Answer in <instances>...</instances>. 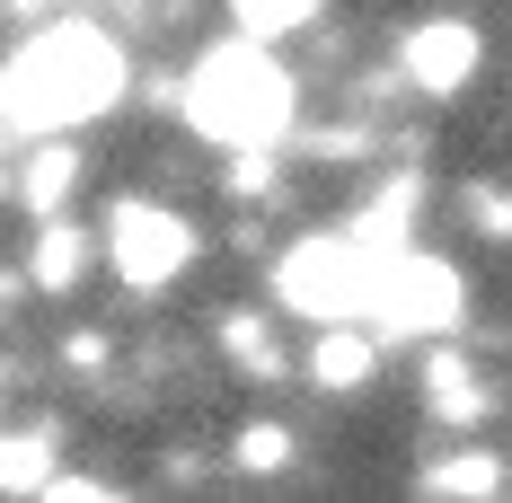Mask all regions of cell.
Returning <instances> with one entry per match:
<instances>
[{
	"instance_id": "14",
	"label": "cell",
	"mask_w": 512,
	"mask_h": 503,
	"mask_svg": "<svg viewBox=\"0 0 512 503\" xmlns=\"http://www.w3.org/2000/svg\"><path fill=\"white\" fill-rule=\"evenodd\" d=\"M239 459H248V468H283V459H292V433H283V424H248V433H239Z\"/></svg>"
},
{
	"instance_id": "2",
	"label": "cell",
	"mask_w": 512,
	"mask_h": 503,
	"mask_svg": "<svg viewBox=\"0 0 512 503\" xmlns=\"http://www.w3.org/2000/svg\"><path fill=\"white\" fill-rule=\"evenodd\" d=\"M186 115H195V133L221 142V151H256V142H274L292 124V71L265 53V36H230V45H212L195 62Z\"/></svg>"
},
{
	"instance_id": "3",
	"label": "cell",
	"mask_w": 512,
	"mask_h": 503,
	"mask_svg": "<svg viewBox=\"0 0 512 503\" xmlns=\"http://www.w3.org/2000/svg\"><path fill=\"white\" fill-rule=\"evenodd\" d=\"M398 248V239H380V230H327V239H301V248L283 256V301L309 309L318 327L327 318H362L371 301V283H380V256Z\"/></svg>"
},
{
	"instance_id": "13",
	"label": "cell",
	"mask_w": 512,
	"mask_h": 503,
	"mask_svg": "<svg viewBox=\"0 0 512 503\" xmlns=\"http://www.w3.org/2000/svg\"><path fill=\"white\" fill-rule=\"evenodd\" d=\"M221 336H230V353H239V362H248V371H265V380H274V336H265V327H256V318H230V327H221Z\"/></svg>"
},
{
	"instance_id": "8",
	"label": "cell",
	"mask_w": 512,
	"mask_h": 503,
	"mask_svg": "<svg viewBox=\"0 0 512 503\" xmlns=\"http://www.w3.org/2000/svg\"><path fill=\"white\" fill-rule=\"evenodd\" d=\"M424 406H433L442 424H477V415H486V380L468 371L460 353H433V371H424Z\"/></svg>"
},
{
	"instance_id": "9",
	"label": "cell",
	"mask_w": 512,
	"mask_h": 503,
	"mask_svg": "<svg viewBox=\"0 0 512 503\" xmlns=\"http://www.w3.org/2000/svg\"><path fill=\"white\" fill-rule=\"evenodd\" d=\"M27 265H36V283H45V292H71V283H80V265H89V239H80L71 221H53Z\"/></svg>"
},
{
	"instance_id": "10",
	"label": "cell",
	"mask_w": 512,
	"mask_h": 503,
	"mask_svg": "<svg viewBox=\"0 0 512 503\" xmlns=\"http://www.w3.org/2000/svg\"><path fill=\"white\" fill-rule=\"evenodd\" d=\"M230 18H239V36H292V27H309L318 18V0H230Z\"/></svg>"
},
{
	"instance_id": "5",
	"label": "cell",
	"mask_w": 512,
	"mask_h": 503,
	"mask_svg": "<svg viewBox=\"0 0 512 503\" xmlns=\"http://www.w3.org/2000/svg\"><path fill=\"white\" fill-rule=\"evenodd\" d=\"M106 256H115V274H124L133 292H159V283H177V274L195 265V230H186L168 203H115Z\"/></svg>"
},
{
	"instance_id": "4",
	"label": "cell",
	"mask_w": 512,
	"mask_h": 503,
	"mask_svg": "<svg viewBox=\"0 0 512 503\" xmlns=\"http://www.w3.org/2000/svg\"><path fill=\"white\" fill-rule=\"evenodd\" d=\"M362 318H371L380 336H451V327H460V274H451L442 256H424V248L398 239V248L380 256V283H371Z\"/></svg>"
},
{
	"instance_id": "11",
	"label": "cell",
	"mask_w": 512,
	"mask_h": 503,
	"mask_svg": "<svg viewBox=\"0 0 512 503\" xmlns=\"http://www.w3.org/2000/svg\"><path fill=\"white\" fill-rule=\"evenodd\" d=\"M495 477H504V468H495L486 451H460L451 468H433V477H424V495H486Z\"/></svg>"
},
{
	"instance_id": "12",
	"label": "cell",
	"mask_w": 512,
	"mask_h": 503,
	"mask_svg": "<svg viewBox=\"0 0 512 503\" xmlns=\"http://www.w3.org/2000/svg\"><path fill=\"white\" fill-rule=\"evenodd\" d=\"M71 168H80V159H71V142L36 151V168H27V203H36V212H45V203H62V195H71Z\"/></svg>"
},
{
	"instance_id": "6",
	"label": "cell",
	"mask_w": 512,
	"mask_h": 503,
	"mask_svg": "<svg viewBox=\"0 0 512 503\" xmlns=\"http://www.w3.org/2000/svg\"><path fill=\"white\" fill-rule=\"evenodd\" d=\"M468 71H477V36L451 27V18H433V27H415L407 36V80L415 89H433V98H451Z\"/></svg>"
},
{
	"instance_id": "1",
	"label": "cell",
	"mask_w": 512,
	"mask_h": 503,
	"mask_svg": "<svg viewBox=\"0 0 512 503\" xmlns=\"http://www.w3.org/2000/svg\"><path fill=\"white\" fill-rule=\"evenodd\" d=\"M115 98H124V45L89 18L36 27L0 71V115L18 133H71V124L106 115Z\"/></svg>"
},
{
	"instance_id": "7",
	"label": "cell",
	"mask_w": 512,
	"mask_h": 503,
	"mask_svg": "<svg viewBox=\"0 0 512 503\" xmlns=\"http://www.w3.org/2000/svg\"><path fill=\"white\" fill-rule=\"evenodd\" d=\"M371 371H380V345L362 336L354 318H327V336L309 353V380H318V389H362Z\"/></svg>"
}]
</instances>
